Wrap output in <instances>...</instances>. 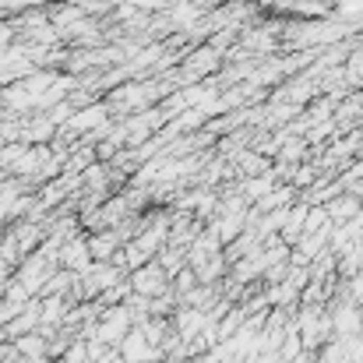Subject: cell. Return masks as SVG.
Segmentation results:
<instances>
[{"mask_svg": "<svg viewBox=\"0 0 363 363\" xmlns=\"http://www.w3.org/2000/svg\"><path fill=\"white\" fill-rule=\"evenodd\" d=\"M300 155H303V141L300 138H293V141L282 145V162H296Z\"/></svg>", "mask_w": 363, "mask_h": 363, "instance_id": "7", "label": "cell"}, {"mask_svg": "<svg viewBox=\"0 0 363 363\" xmlns=\"http://www.w3.org/2000/svg\"><path fill=\"white\" fill-rule=\"evenodd\" d=\"M307 216H311V205H293L289 216H286V226H282V243H296L303 240L307 233Z\"/></svg>", "mask_w": 363, "mask_h": 363, "instance_id": "4", "label": "cell"}, {"mask_svg": "<svg viewBox=\"0 0 363 363\" xmlns=\"http://www.w3.org/2000/svg\"><path fill=\"white\" fill-rule=\"evenodd\" d=\"M130 289L138 293V296H148V300H155V296H166L173 286H169V272L159 264V261H148V264H141V268H134L130 272Z\"/></svg>", "mask_w": 363, "mask_h": 363, "instance_id": "1", "label": "cell"}, {"mask_svg": "<svg viewBox=\"0 0 363 363\" xmlns=\"http://www.w3.org/2000/svg\"><path fill=\"white\" fill-rule=\"evenodd\" d=\"M117 350H121L123 363H159L162 357H166L159 346H152V342L145 339V332H141V328H130V335L123 339Z\"/></svg>", "mask_w": 363, "mask_h": 363, "instance_id": "2", "label": "cell"}, {"mask_svg": "<svg viewBox=\"0 0 363 363\" xmlns=\"http://www.w3.org/2000/svg\"><path fill=\"white\" fill-rule=\"evenodd\" d=\"M219 67V50H198V53H191L187 57V71H184V78H201V74H212Z\"/></svg>", "mask_w": 363, "mask_h": 363, "instance_id": "5", "label": "cell"}, {"mask_svg": "<svg viewBox=\"0 0 363 363\" xmlns=\"http://www.w3.org/2000/svg\"><path fill=\"white\" fill-rule=\"evenodd\" d=\"M328 216L332 223H342V219H360V198L357 194H342V198H332L328 205Z\"/></svg>", "mask_w": 363, "mask_h": 363, "instance_id": "6", "label": "cell"}, {"mask_svg": "<svg viewBox=\"0 0 363 363\" xmlns=\"http://www.w3.org/2000/svg\"><path fill=\"white\" fill-rule=\"evenodd\" d=\"M0 303H4V289H0Z\"/></svg>", "mask_w": 363, "mask_h": 363, "instance_id": "9", "label": "cell"}, {"mask_svg": "<svg viewBox=\"0 0 363 363\" xmlns=\"http://www.w3.org/2000/svg\"><path fill=\"white\" fill-rule=\"evenodd\" d=\"M240 166L247 173H257V169H264V159L261 155H240Z\"/></svg>", "mask_w": 363, "mask_h": 363, "instance_id": "8", "label": "cell"}, {"mask_svg": "<svg viewBox=\"0 0 363 363\" xmlns=\"http://www.w3.org/2000/svg\"><path fill=\"white\" fill-rule=\"evenodd\" d=\"M89 250H92V261H113L123 250V243L113 230H99V233L89 237Z\"/></svg>", "mask_w": 363, "mask_h": 363, "instance_id": "3", "label": "cell"}]
</instances>
